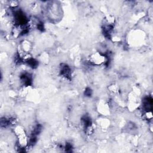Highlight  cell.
<instances>
[{"label": "cell", "mask_w": 153, "mask_h": 153, "mask_svg": "<svg viewBox=\"0 0 153 153\" xmlns=\"http://www.w3.org/2000/svg\"><path fill=\"white\" fill-rule=\"evenodd\" d=\"M90 62L94 65H100L105 63L107 58L105 55L100 52H95L92 54L89 58Z\"/></svg>", "instance_id": "obj_1"}, {"label": "cell", "mask_w": 153, "mask_h": 153, "mask_svg": "<svg viewBox=\"0 0 153 153\" xmlns=\"http://www.w3.org/2000/svg\"><path fill=\"white\" fill-rule=\"evenodd\" d=\"M97 111L102 115H108L110 113V107L105 100L100 101L97 105Z\"/></svg>", "instance_id": "obj_2"}, {"label": "cell", "mask_w": 153, "mask_h": 153, "mask_svg": "<svg viewBox=\"0 0 153 153\" xmlns=\"http://www.w3.org/2000/svg\"><path fill=\"white\" fill-rule=\"evenodd\" d=\"M99 124L100 125V126L102 127V128L107 129L110 125V123L107 119H102L101 121H100Z\"/></svg>", "instance_id": "obj_3"}, {"label": "cell", "mask_w": 153, "mask_h": 153, "mask_svg": "<svg viewBox=\"0 0 153 153\" xmlns=\"http://www.w3.org/2000/svg\"><path fill=\"white\" fill-rule=\"evenodd\" d=\"M110 90L114 93H118L119 91V87L116 84H113L110 87Z\"/></svg>", "instance_id": "obj_4"}]
</instances>
